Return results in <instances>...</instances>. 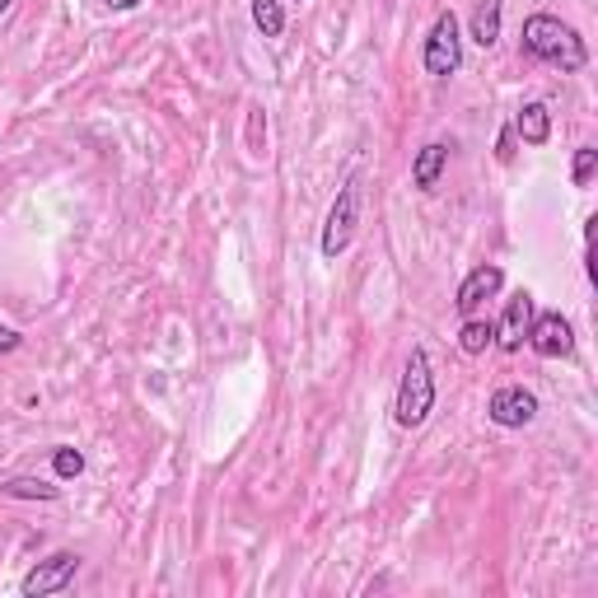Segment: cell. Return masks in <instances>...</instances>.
<instances>
[{
  "label": "cell",
  "mask_w": 598,
  "mask_h": 598,
  "mask_svg": "<svg viewBox=\"0 0 598 598\" xmlns=\"http://www.w3.org/2000/svg\"><path fill=\"white\" fill-rule=\"evenodd\" d=\"M523 52L538 56V62H547V66H556L561 75H575V70L589 66L585 37H579L566 19H556V14H529V19H523Z\"/></svg>",
  "instance_id": "cell-1"
},
{
  "label": "cell",
  "mask_w": 598,
  "mask_h": 598,
  "mask_svg": "<svg viewBox=\"0 0 598 598\" xmlns=\"http://www.w3.org/2000/svg\"><path fill=\"white\" fill-rule=\"evenodd\" d=\"M430 411H435V369H430L425 346H411L398 379V398H392V421L402 430H417L430 421Z\"/></svg>",
  "instance_id": "cell-2"
},
{
  "label": "cell",
  "mask_w": 598,
  "mask_h": 598,
  "mask_svg": "<svg viewBox=\"0 0 598 598\" xmlns=\"http://www.w3.org/2000/svg\"><path fill=\"white\" fill-rule=\"evenodd\" d=\"M421 66H425V75H435V80H449V75L463 66V33H458L454 10L435 14V24H430L425 43H421Z\"/></svg>",
  "instance_id": "cell-3"
},
{
  "label": "cell",
  "mask_w": 598,
  "mask_h": 598,
  "mask_svg": "<svg viewBox=\"0 0 598 598\" xmlns=\"http://www.w3.org/2000/svg\"><path fill=\"white\" fill-rule=\"evenodd\" d=\"M355 224H361V178H346V187L336 192L332 201V211L323 220V257H342L351 248V239H355Z\"/></svg>",
  "instance_id": "cell-4"
},
{
  "label": "cell",
  "mask_w": 598,
  "mask_h": 598,
  "mask_svg": "<svg viewBox=\"0 0 598 598\" xmlns=\"http://www.w3.org/2000/svg\"><path fill=\"white\" fill-rule=\"evenodd\" d=\"M523 342H529L542 361H566V355H575V328L561 309H547V313H533Z\"/></svg>",
  "instance_id": "cell-5"
},
{
  "label": "cell",
  "mask_w": 598,
  "mask_h": 598,
  "mask_svg": "<svg viewBox=\"0 0 598 598\" xmlns=\"http://www.w3.org/2000/svg\"><path fill=\"white\" fill-rule=\"evenodd\" d=\"M75 575H80V556H75V552H52L47 561H37V566L24 575V585H19V594H24V598L66 594V589L75 585Z\"/></svg>",
  "instance_id": "cell-6"
},
{
  "label": "cell",
  "mask_w": 598,
  "mask_h": 598,
  "mask_svg": "<svg viewBox=\"0 0 598 598\" xmlns=\"http://www.w3.org/2000/svg\"><path fill=\"white\" fill-rule=\"evenodd\" d=\"M486 417H491L500 430H523V425H533V417H538V398L523 384H505V388L491 392Z\"/></svg>",
  "instance_id": "cell-7"
},
{
  "label": "cell",
  "mask_w": 598,
  "mask_h": 598,
  "mask_svg": "<svg viewBox=\"0 0 598 598\" xmlns=\"http://www.w3.org/2000/svg\"><path fill=\"white\" fill-rule=\"evenodd\" d=\"M505 290V272L496 267V262H481V267H473L463 276V286H458V295H454V309L463 313V318H473L486 299H496Z\"/></svg>",
  "instance_id": "cell-8"
},
{
  "label": "cell",
  "mask_w": 598,
  "mask_h": 598,
  "mask_svg": "<svg viewBox=\"0 0 598 598\" xmlns=\"http://www.w3.org/2000/svg\"><path fill=\"white\" fill-rule=\"evenodd\" d=\"M529 323H533V295L519 290V295L505 299V318H500V328H496V346L500 351H519L523 336H529Z\"/></svg>",
  "instance_id": "cell-9"
},
{
  "label": "cell",
  "mask_w": 598,
  "mask_h": 598,
  "mask_svg": "<svg viewBox=\"0 0 598 598\" xmlns=\"http://www.w3.org/2000/svg\"><path fill=\"white\" fill-rule=\"evenodd\" d=\"M444 168H449V145L444 141L421 145L417 159H411V187H417V192H435L440 178H444Z\"/></svg>",
  "instance_id": "cell-10"
},
{
  "label": "cell",
  "mask_w": 598,
  "mask_h": 598,
  "mask_svg": "<svg viewBox=\"0 0 598 598\" xmlns=\"http://www.w3.org/2000/svg\"><path fill=\"white\" fill-rule=\"evenodd\" d=\"M514 136L523 145H547L552 141V112H547V103H523L519 118H514Z\"/></svg>",
  "instance_id": "cell-11"
},
{
  "label": "cell",
  "mask_w": 598,
  "mask_h": 598,
  "mask_svg": "<svg viewBox=\"0 0 598 598\" xmlns=\"http://www.w3.org/2000/svg\"><path fill=\"white\" fill-rule=\"evenodd\" d=\"M500 19H505V0H477V10H473V43L477 47L500 43Z\"/></svg>",
  "instance_id": "cell-12"
},
{
  "label": "cell",
  "mask_w": 598,
  "mask_h": 598,
  "mask_svg": "<svg viewBox=\"0 0 598 598\" xmlns=\"http://www.w3.org/2000/svg\"><path fill=\"white\" fill-rule=\"evenodd\" d=\"M0 496L5 500H56L62 491L43 477H10V481H0Z\"/></svg>",
  "instance_id": "cell-13"
},
{
  "label": "cell",
  "mask_w": 598,
  "mask_h": 598,
  "mask_svg": "<svg viewBox=\"0 0 598 598\" xmlns=\"http://www.w3.org/2000/svg\"><path fill=\"white\" fill-rule=\"evenodd\" d=\"M248 10H253V24L262 37L286 33V5H280V0H248Z\"/></svg>",
  "instance_id": "cell-14"
},
{
  "label": "cell",
  "mask_w": 598,
  "mask_h": 598,
  "mask_svg": "<svg viewBox=\"0 0 598 598\" xmlns=\"http://www.w3.org/2000/svg\"><path fill=\"white\" fill-rule=\"evenodd\" d=\"M496 342V323H486V318H463V332H458V346H463V355H481L486 346Z\"/></svg>",
  "instance_id": "cell-15"
},
{
  "label": "cell",
  "mask_w": 598,
  "mask_h": 598,
  "mask_svg": "<svg viewBox=\"0 0 598 598\" xmlns=\"http://www.w3.org/2000/svg\"><path fill=\"white\" fill-rule=\"evenodd\" d=\"M52 467H56V477H62V481H75L85 473V454H80V449H70V444H62V449H52Z\"/></svg>",
  "instance_id": "cell-16"
},
{
  "label": "cell",
  "mask_w": 598,
  "mask_h": 598,
  "mask_svg": "<svg viewBox=\"0 0 598 598\" xmlns=\"http://www.w3.org/2000/svg\"><path fill=\"white\" fill-rule=\"evenodd\" d=\"M594 174H598V150H594V145H579V150H575V164H571V182H575V187H589Z\"/></svg>",
  "instance_id": "cell-17"
},
{
  "label": "cell",
  "mask_w": 598,
  "mask_h": 598,
  "mask_svg": "<svg viewBox=\"0 0 598 598\" xmlns=\"http://www.w3.org/2000/svg\"><path fill=\"white\" fill-rule=\"evenodd\" d=\"M510 145H514V126H505L500 136H496V159H500V164H510V159H514V150H510Z\"/></svg>",
  "instance_id": "cell-18"
},
{
  "label": "cell",
  "mask_w": 598,
  "mask_h": 598,
  "mask_svg": "<svg viewBox=\"0 0 598 598\" xmlns=\"http://www.w3.org/2000/svg\"><path fill=\"white\" fill-rule=\"evenodd\" d=\"M19 342H24V336H19L14 328H0V351H14Z\"/></svg>",
  "instance_id": "cell-19"
},
{
  "label": "cell",
  "mask_w": 598,
  "mask_h": 598,
  "mask_svg": "<svg viewBox=\"0 0 598 598\" xmlns=\"http://www.w3.org/2000/svg\"><path fill=\"white\" fill-rule=\"evenodd\" d=\"M103 5H108V10H136L141 0H103Z\"/></svg>",
  "instance_id": "cell-20"
},
{
  "label": "cell",
  "mask_w": 598,
  "mask_h": 598,
  "mask_svg": "<svg viewBox=\"0 0 598 598\" xmlns=\"http://www.w3.org/2000/svg\"><path fill=\"white\" fill-rule=\"evenodd\" d=\"M10 5H14V0H0V14H5V10H10Z\"/></svg>",
  "instance_id": "cell-21"
}]
</instances>
